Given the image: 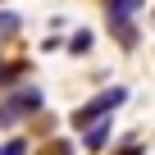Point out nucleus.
I'll return each instance as SVG.
<instances>
[{"label":"nucleus","instance_id":"obj_7","mask_svg":"<svg viewBox=\"0 0 155 155\" xmlns=\"http://www.w3.org/2000/svg\"><path fill=\"white\" fill-rule=\"evenodd\" d=\"M41 155H73V146H68V141H50Z\"/></svg>","mask_w":155,"mask_h":155},{"label":"nucleus","instance_id":"obj_4","mask_svg":"<svg viewBox=\"0 0 155 155\" xmlns=\"http://www.w3.org/2000/svg\"><path fill=\"white\" fill-rule=\"evenodd\" d=\"M137 9H141V0H110V18H114V23H123V18L137 14Z\"/></svg>","mask_w":155,"mask_h":155},{"label":"nucleus","instance_id":"obj_8","mask_svg":"<svg viewBox=\"0 0 155 155\" xmlns=\"http://www.w3.org/2000/svg\"><path fill=\"white\" fill-rule=\"evenodd\" d=\"M0 155H28V146H23V141H5V146H0Z\"/></svg>","mask_w":155,"mask_h":155},{"label":"nucleus","instance_id":"obj_9","mask_svg":"<svg viewBox=\"0 0 155 155\" xmlns=\"http://www.w3.org/2000/svg\"><path fill=\"white\" fill-rule=\"evenodd\" d=\"M119 155H141V141H137V137H132V141H123V146H119Z\"/></svg>","mask_w":155,"mask_h":155},{"label":"nucleus","instance_id":"obj_5","mask_svg":"<svg viewBox=\"0 0 155 155\" xmlns=\"http://www.w3.org/2000/svg\"><path fill=\"white\" fill-rule=\"evenodd\" d=\"M18 28H23V18H18L14 9H0V37H14Z\"/></svg>","mask_w":155,"mask_h":155},{"label":"nucleus","instance_id":"obj_1","mask_svg":"<svg viewBox=\"0 0 155 155\" xmlns=\"http://www.w3.org/2000/svg\"><path fill=\"white\" fill-rule=\"evenodd\" d=\"M123 101H128V91H123V87H110L105 96H96V101H87L82 110H73V123H78V128L87 132V128H96V123H105V119H110V110H114V105H123Z\"/></svg>","mask_w":155,"mask_h":155},{"label":"nucleus","instance_id":"obj_3","mask_svg":"<svg viewBox=\"0 0 155 155\" xmlns=\"http://www.w3.org/2000/svg\"><path fill=\"white\" fill-rule=\"evenodd\" d=\"M110 132H114V123L105 119V123H96V128L82 132V146H87V150H105V146H110Z\"/></svg>","mask_w":155,"mask_h":155},{"label":"nucleus","instance_id":"obj_2","mask_svg":"<svg viewBox=\"0 0 155 155\" xmlns=\"http://www.w3.org/2000/svg\"><path fill=\"white\" fill-rule=\"evenodd\" d=\"M32 110H41V91H37V87H28V91H18V96H9V101H0V128H14V123L28 119Z\"/></svg>","mask_w":155,"mask_h":155},{"label":"nucleus","instance_id":"obj_6","mask_svg":"<svg viewBox=\"0 0 155 155\" xmlns=\"http://www.w3.org/2000/svg\"><path fill=\"white\" fill-rule=\"evenodd\" d=\"M82 50H91V32H78L73 37V55H82Z\"/></svg>","mask_w":155,"mask_h":155}]
</instances>
